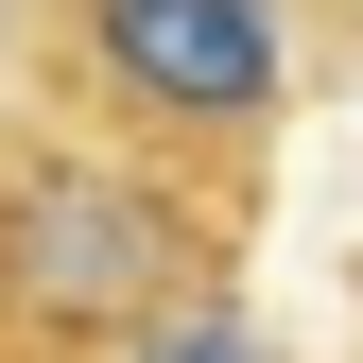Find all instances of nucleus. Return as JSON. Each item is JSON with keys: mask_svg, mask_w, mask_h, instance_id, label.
I'll return each instance as SVG.
<instances>
[{"mask_svg": "<svg viewBox=\"0 0 363 363\" xmlns=\"http://www.w3.org/2000/svg\"><path fill=\"white\" fill-rule=\"evenodd\" d=\"M259 225L208 208L191 173L86 139L18 86L0 104V363H139L173 311L242 294Z\"/></svg>", "mask_w": 363, "mask_h": 363, "instance_id": "1", "label": "nucleus"}, {"mask_svg": "<svg viewBox=\"0 0 363 363\" xmlns=\"http://www.w3.org/2000/svg\"><path fill=\"white\" fill-rule=\"evenodd\" d=\"M294 18L311 0H18V69L52 121L191 173L208 208H277V121H294Z\"/></svg>", "mask_w": 363, "mask_h": 363, "instance_id": "2", "label": "nucleus"}, {"mask_svg": "<svg viewBox=\"0 0 363 363\" xmlns=\"http://www.w3.org/2000/svg\"><path fill=\"white\" fill-rule=\"evenodd\" d=\"M139 363H294V346H277V329H259V311H242V294H208V311H173V329H156Z\"/></svg>", "mask_w": 363, "mask_h": 363, "instance_id": "3", "label": "nucleus"}, {"mask_svg": "<svg viewBox=\"0 0 363 363\" xmlns=\"http://www.w3.org/2000/svg\"><path fill=\"white\" fill-rule=\"evenodd\" d=\"M311 18H329V35H363V0H311Z\"/></svg>", "mask_w": 363, "mask_h": 363, "instance_id": "4", "label": "nucleus"}, {"mask_svg": "<svg viewBox=\"0 0 363 363\" xmlns=\"http://www.w3.org/2000/svg\"><path fill=\"white\" fill-rule=\"evenodd\" d=\"M0 52H18V0H0Z\"/></svg>", "mask_w": 363, "mask_h": 363, "instance_id": "5", "label": "nucleus"}]
</instances>
